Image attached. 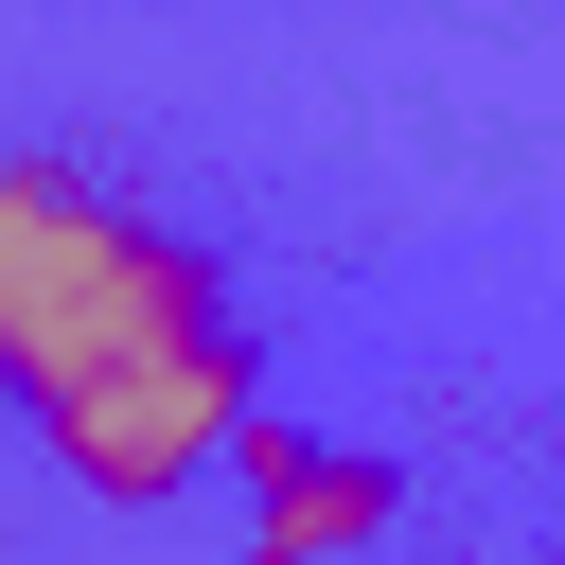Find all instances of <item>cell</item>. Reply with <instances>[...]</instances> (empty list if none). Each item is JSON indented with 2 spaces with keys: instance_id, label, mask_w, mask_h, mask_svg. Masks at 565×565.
I'll return each mask as SVG.
<instances>
[{
  "instance_id": "cell-3",
  "label": "cell",
  "mask_w": 565,
  "mask_h": 565,
  "mask_svg": "<svg viewBox=\"0 0 565 565\" xmlns=\"http://www.w3.org/2000/svg\"><path fill=\"white\" fill-rule=\"evenodd\" d=\"M230 477H247V565H371L388 512H406L388 459H353L318 424H265V406L230 424Z\"/></svg>"
},
{
  "instance_id": "cell-1",
  "label": "cell",
  "mask_w": 565,
  "mask_h": 565,
  "mask_svg": "<svg viewBox=\"0 0 565 565\" xmlns=\"http://www.w3.org/2000/svg\"><path fill=\"white\" fill-rule=\"evenodd\" d=\"M212 318L230 300L159 212L88 194L71 159H0V406L18 424H53L71 388H106V371H141Z\"/></svg>"
},
{
  "instance_id": "cell-2",
  "label": "cell",
  "mask_w": 565,
  "mask_h": 565,
  "mask_svg": "<svg viewBox=\"0 0 565 565\" xmlns=\"http://www.w3.org/2000/svg\"><path fill=\"white\" fill-rule=\"evenodd\" d=\"M247 406H265V371H247V335L212 318V335H177V353H141V371L71 388L35 441H53V477H71V494H106V512H159V494L230 477V424H247Z\"/></svg>"
}]
</instances>
